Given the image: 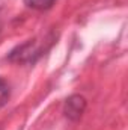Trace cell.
I'll use <instances>...</instances> for the list:
<instances>
[{"label":"cell","instance_id":"cell-1","mask_svg":"<svg viewBox=\"0 0 128 130\" xmlns=\"http://www.w3.org/2000/svg\"><path fill=\"white\" fill-rule=\"evenodd\" d=\"M44 47L42 44L36 42L35 39H30L18 47H15L11 53H9V61L11 62H17V64H35L44 53Z\"/></svg>","mask_w":128,"mask_h":130},{"label":"cell","instance_id":"cell-2","mask_svg":"<svg viewBox=\"0 0 128 130\" xmlns=\"http://www.w3.org/2000/svg\"><path fill=\"white\" fill-rule=\"evenodd\" d=\"M86 107H88L86 98L83 97V95H80V94H74V95L68 97L66 101H65L63 115L69 121H78L83 117Z\"/></svg>","mask_w":128,"mask_h":130},{"label":"cell","instance_id":"cell-3","mask_svg":"<svg viewBox=\"0 0 128 130\" xmlns=\"http://www.w3.org/2000/svg\"><path fill=\"white\" fill-rule=\"evenodd\" d=\"M24 5L30 9H36V11H47L50 9L56 0H23Z\"/></svg>","mask_w":128,"mask_h":130},{"label":"cell","instance_id":"cell-4","mask_svg":"<svg viewBox=\"0 0 128 130\" xmlns=\"http://www.w3.org/2000/svg\"><path fill=\"white\" fill-rule=\"evenodd\" d=\"M9 95H11L9 85H8V83L3 80V79H0V107H3V106L8 103Z\"/></svg>","mask_w":128,"mask_h":130}]
</instances>
